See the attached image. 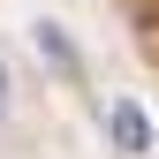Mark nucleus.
Here are the masks:
<instances>
[{
  "label": "nucleus",
  "mask_w": 159,
  "mask_h": 159,
  "mask_svg": "<svg viewBox=\"0 0 159 159\" xmlns=\"http://www.w3.org/2000/svg\"><path fill=\"white\" fill-rule=\"evenodd\" d=\"M106 136H114V152L144 159V152H152V114L136 106V98H114V106H106Z\"/></svg>",
  "instance_id": "nucleus-1"
},
{
  "label": "nucleus",
  "mask_w": 159,
  "mask_h": 159,
  "mask_svg": "<svg viewBox=\"0 0 159 159\" xmlns=\"http://www.w3.org/2000/svg\"><path fill=\"white\" fill-rule=\"evenodd\" d=\"M0 106H8V68H0Z\"/></svg>",
  "instance_id": "nucleus-2"
}]
</instances>
